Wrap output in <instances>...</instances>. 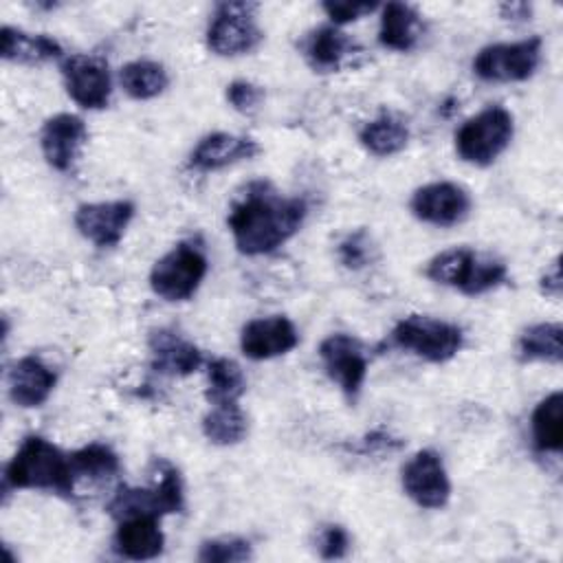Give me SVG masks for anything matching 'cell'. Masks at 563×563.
Returning <instances> with one entry per match:
<instances>
[{"label":"cell","mask_w":563,"mask_h":563,"mask_svg":"<svg viewBox=\"0 0 563 563\" xmlns=\"http://www.w3.org/2000/svg\"><path fill=\"white\" fill-rule=\"evenodd\" d=\"M121 88L136 101H147L163 95L169 86V75L163 64L154 59H134L119 70Z\"/></svg>","instance_id":"484cf974"},{"label":"cell","mask_w":563,"mask_h":563,"mask_svg":"<svg viewBox=\"0 0 563 563\" xmlns=\"http://www.w3.org/2000/svg\"><path fill=\"white\" fill-rule=\"evenodd\" d=\"M376 7H378L376 2H347V0H330L321 4V9L325 11V15L334 26L356 22L358 18L372 13Z\"/></svg>","instance_id":"e575fe53"},{"label":"cell","mask_w":563,"mask_h":563,"mask_svg":"<svg viewBox=\"0 0 563 563\" xmlns=\"http://www.w3.org/2000/svg\"><path fill=\"white\" fill-rule=\"evenodd\" d=\"M88 141V128L81 117L70 112L53 114L40 130V147L46 163L62 174L73 172Z\"/></svg>","instance_id":"5bb4252c"},{"label":"cell","mask_w":563,"mask_h":563,"mask_svg":"<svg viewBox=\"0 0 563 563\" xmlns=\"http://www.w3.org/2000/svg\"><path fill=\"white\" fill-rule=\"evenodd\" d=\"M539 290L545 295V297H554L559 299L561 297V260L556 257L550 268H545V273L541 275L539 279Z\"/></svg>","instance_id":"8d00e7d4"},{"label":"cell","mask_w":563,"mask_h":563,"mask_svg":"<svg viewBox=\"0 0 563 563\" xmlns=\"http://www.w3.org/2000/svg\"><path fill=\"white\" fill-rule=\"evenodd\" d=\"M532 446L539 453H559L563 446V394H548L530 418Z\"/></svg>","instance_id":"d4e9b609"},{"label":"cell","mask_w":563,"mask_h":563,"mask_svg":"<svg viewBox=\"0 0 563 563\" xmlns=\"http://www.w3.org/2000/svg\"><path fill=\"white\" fill-rule=\"evenodd\" d=\"M4 486L73 497L75 475L68 455L53 442L42 435H26L4 468Z\"/></svg>","instance_id":"7a4b0ae2"},{"label":"cell","mask_w":563,"mask_h":563,"mask_svg":"<svg viewBox=\"0 0 563 563\" xmlns=\"http://www.w3.org/2000/svg\"><path fill=\"white\" fill-rule=\"evenodd\" d=\"M424 275L435 284L451 286L468 297H475L501 286L508 277V268L499 260L482 257L466 246H455L431 257Z\"/></svg>","instance_id":"277c9868"},{"label":"cell","mask_w":563,"mask_h":563,"mask_svg":"<svg viewBox=\"0 0 563 563\" xmlns=\"http://www.w3.org/2000/svg\"><path fill=\"white\" fill-rule=\"evenodd\" d=\"M541 37H526L519 42H499L479 48L473 57V73L482 81L512 84L530 79L541 64Z\"/></svg>","instance_id":"9c48e42d"},{"label":"cell","mask_w":563,"mask_h":563,"mask_svg":"<svg viewBox=\"0 0 563 563\" xmlns=\"http://www.w3.org/2000/svg\"><path fill=\"white\" fill-rule=\"evenodd\" d=\"M253 556V548L246 539L240 537H218L200 543L198 561L202 563H238L249 561Z\"/></svg>","instance_id":"4dcf8cb0"},{"label":"cell","mask_w":563,"mask_h":563,"mask_svg":"<svg viewBox=\"0 0 563 563\" xmlns=\"http://www.w3.org/2000/svg\"><path fill=\"white\" fill-rule=\"evenodd\" d=\"M152 354V369L163 376H189L205 363L202 352L174 330L158 328L147 339Z\"/></svg>","instance_id":"e0dca14e"},{"label":"cell","mask_w":563,"mask_h":563,"mask_svg":"<svg viewBox=\"0 0 563 563\" xmlns=\"http://www.w3.org/2000/svg\"><path fill=\"white\" fill-rule=\"evenodd\" d=\"M308 216L303 198L277 194L268 183L246 187L227 216L233 244L242 255H266L288 242Z\"/></svg>","instance_id":"6da1fadb"},{"label":"cell","mask_w":563,"mask_h":563,"mask_svg":"<svg viewBox=\"0 0 563 563\" xmlns=\"http://www.w3.org/2000/svg\"><path fill=\"white\" fill-rule=\"evenodd\" d=\"M255 13V2L218 4L207 26V48L220 57H238L255 51L264 40Z\"/></svg>","instance_id":"ba28073f"},{"label":"cell","mask_w":563,"mask_h":563,"mask_svg":"<svg viewBox=\"0 0 563 563\" xmlns=\"http://www.w3.org/2000/svg\"><path fill=\"white\" fill-rule=\"evenodd\" d=\"M317 550L321 559H343L350 550V534L339 523H325L317 532Z\"/></svg>","instance_id":"836d02e7"},{"label":"cell","mask_w":563,"mask_h":563,"mask_svg":"<svg viewBox=\"0 0 563 563\" xmlns=\"http://www.w3.org/2000/svg\"><path fill=\"white\" fill-rule=\"evenodd\" d=\"M515 119L501 106H488L455 132V152L464 163L486 167L510 145Z\"/></svg>","instance_id":"5b68a950"},{"label":"cell","mask_w":563,"mask_h":563,"mask_svg":"<svg viewBox=\"0 0 563 563\" xmlns=\"http://www.w3.org/2000/svg\"><path fill=\"white\" fill-rule=\"evenodd\" d=\"M246 389V378L240 365L231 358H213L207 363V400L209 405L238 402Z\"/></svg>","instance_id":"f1b7e54d"},{"label":"cell","mask_w":563,"mask_h":563,"mask_svg":"<svg viewBox=\"0 0 563 563\" xmlns=\"http://www.w3.org/2000/svg\"><path fill=\"white\" fill-rule=\"evenodd\" d=\"M75 479H108L119 473V455L101 442H90L68 455Z\"/></svg>","instance_id":"f546056e"},{"label":"cell","mask_w":563,"mask_h":563,"mask_svg":"<svg viewBox=\"0 0 563 563\" xmlns=\"http://www.w3.org/2000/svg\"><path fill=\"white\" fill-rule=\"evenodd\" d=\"M409 125L396 112H380L376 119L365 123L358 132L361 145L374 156H394L409 143Z\"/></svg>","instance_id":"cb8c5ba5"},{"label":"cell","mask_w":563,"mask_h":563,"mask_svg":"<svg viewBox=\"0 0 563 563\" xmlns=\"http://www.w3.org/2000/svg\"><path fill=\"white\" fill-rule=\"evenodd\" d=\"M422 35V18L416 7L407 2H387L380 13L378 42L389 51L407 53Z\"/></svg>","instance_id":"603a6c76"},{"label":"cell","mask_w":563,"mask_h":563,"mask_svg":"<svg viewBox=\"0 0 563 563\" xmlns=\"http://www.w3.org/2000/svg\"><path fill=\"white\" fill-rule=\"evenodd\" d=\"M134 211V202L130 200L86 202L77 207L73 220L81 238L92 242L97 249H112L121 242Z\"/></svg>","instance_id":"9a60e30c"},{"label":"cell","mask_w":563,"mask_h":563,"mask_svg":"<svg viewBox=\"0 0 563 563\" xmlns=\"http://www.w3.org/2000/svg\"><path fill=\"white\" fill-rule=\"evenodd\" d=\"M563 328L561 323H532L517 339V356L521 363H561Z\"/></svg>","instance_id":"4316f807"},{"label":"cell","mask_w":563,"mask_h":563,"mask_svg":"<svg viewBox=\"0 0 563 563\" xmlns=\"http://www.w3.org/2000/svg\"><path fill=\"white\" fill-rule=\"evenodd\" d=\"M152 482L150 486H119L106 510L114 521L130 517H165L172 512H183L185 493L183 477L178 468L163 460L154 457L150 464Z\"/></svg>","instance_id":"3957f363"},{"label":"cell","mask_w":563,"mask_h":563,"mask_svg":"<svg viewBox=\"0 0 563 563\" xmlns=\"http://www.w3.org/2000/svg\"><path fill=\"white\" fill-rule=\"evenodd\" d=\"M301 51L314 73L341 70L356 53H361L356 42L334 24L310 31L301 42Z\"/></svg>","instance_id":"d6986e66"},{"label":"cell","mask_w":563,"mask_h":563,"mask_svg":"<svg viewBox=\"0 0 563 563\" xmlns=\"http://www.w3.org/2000/svg\"><path fill=\"white\" fill-rule=\"evenodd\" d=\"M297 343L299 334L295 323L282 314L251 319L240 332V350L251 361H268L288 354Z\"/></svg>","instance_id":"2e32d148"},{"label":"cell","mask_w":563,"mask_h":563,"mask_svg":"<svg viewBox=\"0 0 563 563\" xmlns=\"http://www.w3.org/2000/svg\"><path fill=\"white\" fill-rule=\"evenodd\" d=\"M260 154L257 141L229 132H211L202 136L189 154V167L196 172H216Z\"/></svg>","instance_id":"ffe728a7"},{"label":"cell","mask_w":563,"mask_h":563,"mask_svg":"<svg viewBox=\"0 0 563 563\" xmlns=\"http://www.w3.org/2000/svg\"><path fill=\"white\" fill-rule=\"evenodd\" d=\"M400 484L405 495L420 508L438 510L449 504L451 479L433 449H422L407 460L400 471Z\"/></svg>","instance_id":"30bf717a"},{"label":"cell","mask_w":563,"mask_h":563,"mask_svg":"<svg viewBox=\"0 0 563 563\" xmlns=\"http://www.w3.org/2000/svg\"><path fill=\"white\" fill-rule=\"evenodd\" d=\"M112 550L130 561L156 559L165 548V534L158 528V517H130L117 521Z\"/></svg>","instance_id":"44dd1931"},{"label":"cell","mask_w":563,"mask_h":563,"mask_svg":"<svg viewBox=\"0 0 563 563\" xmlns=\"http://www.w3.org/2000/svg\"><path fill=\"white\" fill-rule=\"evenodd\" d=\"M391 341L429 363H446L462 350L464 332L460 325L442 319L409 314L394 325Z\"/></svg>","instance_id":"52a82bcc"},{"label":"cell","mask_w":563,"mask_h":563,"mask_svg":"<svg viewBox=\"0 0 563 563\" xmlns=\"http://www.w3.org/2000/svg\"><path fill=\"white\" fill-rule=\"evenodd\" d=\"M246 431L249 422L238 402L211 405V409L202 418L205 438L218 446H231L242 442Z\"/></svg>","instance_id":"83f0119b"},{"label":"cell","mask_w":563,"mask_h":563,"mask_svg":"<svg viewBox=\"0 0 563 563\" xmlns=\"http://www.w3.org/2000/svg\"><path fill=\"white\" fill-rule=\"evenodd\" d=\"M9 398L18 407L31 409L48 400L55 389L57 374L35 354L18 358L9 369Z\"/></svg>","instance_id":"ac0fdd59"},{"label":"cell","mask_w":563,"mask_h":563,"mask_svg":"<svg viewBox=\"0 0 563 563\" xmlns=\"http://www.w3.org/2000/svg\"><path fill=\"white\" fill-rule=\"evenodd\" d=\"M209 271L202 246L191 240L178 242L150 271V288L165 301H187L200 288Z\"/></svg>","instance_id":"8992f818"},{"label":"cell","mask_w":563,"mask_h":563,"mask_svg":"<svg viewBox=\"0 0 563 563\" xmlns=\"http://www.w3.org/2000/svg\"><path fill=\"white\" fill-rule=\"evenodd\" d=\"M0 42L2 59L15 64H44L64 57L62 44L44 33H26L22 29L2 26Z\"/></svg>","instance_id":"7402d4cb"},{"label":"cell","mask_w":563,"mask_h":563,"mask_svg":"<svg viewBox=\"0 0 563 563\" xmlns=\"http://www.w3.org/2000/svg\"><path fill=\"white\" fill-rule=\"evenodd\" d=\"M402 446V440L391 438L387 431H372L367 433L358 446L354 449L361 455H378V453H389V451H398Z\"/></svg>","instance_id":"d590c367"},{"label":"cell","mask_w":563,"mask_h":563,"mask_svg":"<svg viewBox=\"0 0 563 563\" xmlns=\"http://www.w3.org/2000/svg\"><path fill=\"white\" fill-rule=\"evenodd\" d=\"M62 79L68 97L86 108L101 110L110 103L112 77L108 64L97 55H70L62 62Z\"/></svg>","instance_id":"7c38bea8"},{"label":"cell","mask_w":563,"mask_h":563,"mask_svg":"<svg viewBox=\"0 0 563 563\" xmlns=\"http://www.w3.org/2000/svg\"><path fill=\"white\" fill-rule=\"evenodd\" d=\"M227 101L231 103L233 110L242 112V114H251L260 108L262 99H264V90L246 79H235L227 86Z\"/></svg>","instance_id":"d6a6232c"},{"label":"cell","mask_w":563,"mask_h":563,"mask_svg":"<svg viewBox=\"0 0 563 563\" xmlns=\"http://www.w3.org/2000/svg\"><path fill=\"white\" fill-rule=\"evenodd\" d=\"M499 13L504 20L523 22V20H530L532 7L528 2H504V4H499Z\"/></svg>","instance_id":"74e56055"},{"label":"cell","mask_w":563,"mask_h":563,"mask_svg":"<svg viewBox=\"0 0 563 563\" xmlns=\"http://www.w3.org/2000/svg\"><path fill=\"white\" fill-rule=\"evenodd\" d=\"M372 251H374L372 240H369L367 231H363V229L350 233L345 240H341V244L336 249L341 264L352 271L367 266L372 262Z\"/></svg>","instance_id":"1f68e13d"},{"label":"cell","mask_w":563,"mask_h":563,"mask_svg":"<svg viewBox=\"0 0 563 563\" xmlns=\"http://www.w3.org/2000/svg\"><path fill=\"white\" fill-rule=\"evenodd\" d=\"M319 356L328 376L341 387L345 398L354 402L367 376V354L363 343L352 334L336 332L321 341Z\"/></svg>","instance_id":"8fae6325"},{"label":"cell","mask_w":563,"mask_h":563,"mask_svg":"<svg viewBox=\"0 0 563 563\" xmlns=\"http://www.w3.org/2000/svg\"><path fill=\"white\" fill-rule=\"evenodd\" d=\"M471 196L464 187L451 180L422 185L413 191L409 209L413 218L433 227H455L471 213Z\"/></svg>","instance_id":"4fadbf2b"}]
</instances>
